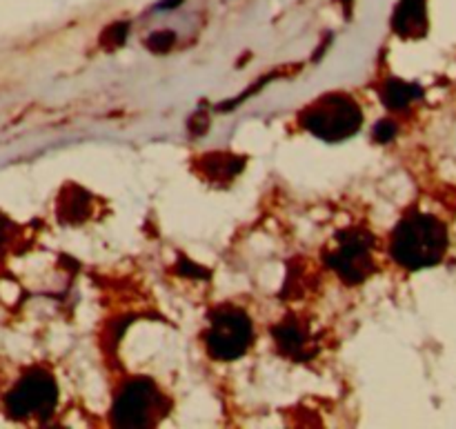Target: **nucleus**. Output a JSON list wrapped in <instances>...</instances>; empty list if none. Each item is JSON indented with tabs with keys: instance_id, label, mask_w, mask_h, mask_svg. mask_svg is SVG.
<instances>
[{
	"instance_id": "1",
	"label": "nucleus",
	"mask_w": 456,
	"mask_h": 429,
	"mask_svg": "<svg viewBox=\"0 0 456 429\" xmlns=\"http://www.w3.org/2000/svg\"><path fill=\"white\" fill-rule=\"evenodd\" d=\"M448 227L430 214H410L392 231L390 254L405 270H426L444 261Z\"/></svg>"
},
{
	"instance_id": "2",
	"label": "nucleus",
	"mask_w": 456,
	"mask_h": 429,
	"mask_svg": "<svg viewBox=\"0 0 456 429\" xmlns=\"http://www.w3.org/2000/svg\"><path fill=\"white\" fill-rule=\"evenodd\" d=\"M301 125L325 142H341L354 136L363 125V111L346 93H328L301 114Z\"/></svg>"
},
{
	"instance_id": "3",
	"label": "nucleus",
	"mask_w": 456,
	"mask_h": 429,
	"mask_svg": "<svg viewBox=\"0 0 456 429\" xmlns=\"http://www.w3.org/2000/svg\"><path fill=\"white\" fill-rule=\"evenodd\" d=\"M209 356L216 360H236L252 347L254 328L249 316L236 307H221L209 316L205 334Z\"/></svg>"
},
{
	"instance_id": "4",
	"label": "nucleus",
	"mask_w": 456,
	"mask_h": 429,
	"mask_svg": "<svg viewBox=\"0 0 456 429\" xmlns=\"http://www.w3.org/2000/svg\"><path fill=\"white\" fill-rule=\"evenodd\" d=\"M56 403L58 385L52 374L43 372V369L25 374L4 399L7 414L16 421H27V418L45 421L47 417H52Z\"/></svg>"
},
{
	"instance_id": "5",
	"label": "nucleus",
	"mask_w": 456,
	"mask_h": 429,
	"mask_svg": "<svg viewBox=\"0 0 456 429\" xmlns=\"http://www.w3.org/2000/svg\"><path fill=\"white\" fill-rule=\"evenodd\" d=\"M372 247V236L359 230H347L337 236V247L330 249L325 261L347 285H359L374 271Z\"/></svg>"
},
{
	"instance_id": "6",
	"label": "nucleus",
	"mask_w": 456,
	"mask_h": 429,
	"mask_svg": "<svg viewBox=\"0 0 456 429\" xmlns=\"http://www.w3.org/2000/svg\"><path fill=\"white\" fill-rule=\"evenodd\" d=\"M159 418V390L147 378L129 381L111 408V425L150 427Z\"/></svg>"
},
{
	"instance_id": "7",
	"label": "nucleus",
	"mask_w": 456,
	"mask_h": 429,
	"mask_svg": "<svg viewBox=\"0 0 456 429\" xmlns=\"http://www.w3.org/2000/svg\"><path fill=\"white\" fill-rule=\"evenodd\" d=\"M392 29L401 38H423L428 34V0H399L392 16Z\"/></svg>"
},
{
	"instance_id": "8",
	"label": "nucleus",
	"mask_w": 456,
	"mask_h": 429,
	"mask_svg": "<svg viewBox=\"0 0 456 429\" xmlns=\"http://www.w3.org/2000/svg\"><path fill=\"white\" fill-rule=\"evenodd\" d=\"M274 341L279 345L281 354L289 356V359H310L312 356V338L307 336L305 329L298 323H281L274 328Z\"/></svg>"
},
{
	"instance_id": "9",
	"label": "nucleus",
	"mask_w": 456,
	"mask_h": 429,
	"mask_svg": "<svg viewBox=\"0 0 456 429\" xmlns=\"http://www.w3.org/2000/svg\"><path fill=\"white\" fill-rule=\"evenodd\" d=\"M423 96V89L414 83H405V80L392 78L383 85L381 89V98L386 102L387 109L392 111H401L405 107L412 105L417 98Z\"/></svg>"
},
{
	"instance_id": "10",
	"label": "nucleus",
	"mask_w": 456,
	"mask_h": 429,
	"mask_svg": "<svg viewBox=\"0 0 456 429\" xmlns=\"http://www.w3.org/2000/svg\"><path fill=\"white\" fill-rule=\"evenodd\" d=\"M203 165H205V174H208L209 178H234L236 174L243 169V158H234V156L230 154H214V156H208V158H203Z\"/></svg>"
},
{
	"instance_id": "11",
	"label": "nucleus",
	"mask_w": 456,
	"mask_h": 429,
	"mask_svg": "<svg viewBox=\"0 0 456 429\" xmlns=\"http://www.w3.org/2000/svg\"><path fill=\"white\" fill-rule=\"evenodd\" d=\"M127 31H129V22H114V25L107 27L105 31H102V47L107 49H118L120 45H125V40H127Z\"/></svg>"
},
{
	"instance_id": "12",
	"label": "nucleus",
	"mask_w": 456,
	"mask_h": 429,
	"mask_svg": "<svg viewBox=\"0 0 456 429\" xmlns=\"http://www.w3.org/2000/svg\"><path fill=\"white\" fill-rule=\"evenodd\" d=\"M176 45V34L174 31H154V34L147 38V47L154 53H165Z\"/></svg>"
},
{
	"instance_id": "13",
	"label": "nucleus",
	"mask_w": 456,
	"mask_h": 429,
	"mask_svg": "<svg viewBox=\"0 0 456 429\" xmlns=\"http://www.w3.org/2000/svg\"><path fill=\"white\" fill-rule=\"evenodd\" d=\"M396 136V125L392 120H381V123L374 127V138L379 142H390Z\"/></svg>"
},
{
	"instance_id": "14",
	"label": "nucleus",
	"mask_w": 456,
	"mask_h": 429,
	"mask_svg": "<svg viewBox=\"0 0 456 429\" xmlns=\"http://www.w3.org/2000/svg\"><path fill=\"white\" fill-rule=\"evenodd\" d=\"M183 0H165V3L159 4V9H172V7H178Z\"/></svg>"
},
{
	"instance_id": "15",
	"label": "nucleus",
	"mask_w": 456,
	"mask_h": 429,
	"mask_svg": "<svg viewBox=\"0 0 456 429\" xmlns=\"http://www.w3.org/2000/svg\"><path fill=\"white\" fill-rule=\"evenodd\" d=\"M4 236H7V225H4V221L0 218V245L4 243Z\"/></svg>"
}]
</instances>
